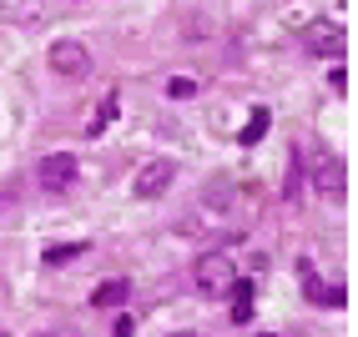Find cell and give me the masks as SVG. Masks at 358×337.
<instances>
[{
    "label": "cell",
    "instance_id": "9c48e42d",
    "mask_svg": "<svg viewBox=\"0 0 358 337\" xmlns=\"http://www.w3.org/2000/svg\"><path fill=\"white\" fill-rule=\"evenodd\" d=\"M262 131H268V111H252V121L243 126V147H257Z\"/></svg>",
    "mask_w": 358,
    "mask_h": 337
},
{
    "label": "cell",
    "instance_id": "ba28073f",
    "mask_svg": "<svg viewBox=\"0 0 358 337\" xmlns=\"http://www.w3.org/2000/svg\"><path fill=\"white\" fill-rule=\"evenodd\" d=\"M86 252V242H61V247H51L45 252V267H61V262H76Z\"/></svg>",
    "mask_w": 358,
    "mask_h": 337
},
{
    "label": "cell",
    "instance_id": "277c9868",
    "mask_svg": "<svg viewBox=\"0 0 358 337\" xmlns=\"http://www.w3.org/2000/svg\"><path fill=\"white\" fill-rule=\"evenodd\" d=\"M172 177H177L172 161H147V166L136 172V181H131V197H136V202H157L162 191L172 186Z\"/></svg>",
    "mask_w": 358,
    "mask_h": 337
},
{
    "label": "cell",
    "instance_id": "3957f363",
    "mask_svg": "<svg viewBox=\"0 0 358 337\" xmlns=\"http://www.w3.org/2000/svg\"><path fill=\"white\" fill-rule=\"evenodd\" d=\"M51 70L66 81H81V76H91V51L81 40H56L51 45Z\"/></svg>",
    "mask_w": 358,
    "mask_h": 337
},
{
    "label": "cell",
    "instance_id": "6da1fadb",
    "mask_svg": "<svg viewBox=\"0 0 358 337\" xmlns=\"http://www.w3.org/2000/svg\"><path fill=\"white\" fill-rule=\"evenodd\" d=\"M232 282H237V267H232L222 252H207V257H197V262H192V287H197V292L217 297V292H227Z\"/></svg>",
    "mask_w": 358,
    "mask_h": 337
},
{
    "label": "cell",
    "instance_id": "4fadbf2b",
    "mask_svg": "<svg viewBox=\"0 0 358 337\" xmlns=\"http://www.w3.org/2000/svg\"><path fill=\"white\" fill-rule=\"evenodd\" d=\"M177 337H202V332H177Z\"/></svg>",
    "mask_w": 358,
    "mask_h": 337
},
{
    "label": "cell",
    "instance_id": "7a4b0ae2",
    "mask_svg": "<svg viewBox=\"0 0 358 337\" xmlns=\"http://www.w3.org/2000/svg\"><path fill=\"white\" fill-rule=\"evenodd\" d=\"M76 156L71 151H51V156H41V166H36V186L41 191H51V197H61L66 186H76Z\"/></svg>",
    "mask_w": 358,
    "mask_h": 337
},
{
    "label": "cell",
    "instance_id": "52a82bcc",
    "mask_svg": "<svg viewBox=\"0 0 358 337\" xmlns=\"http://www.w3.org/2000/svg\"><path fill=\"white\" fill-rule=\"evenodd\" d=\"M111 116H116V91H111V96H101V106H96V116H91V126H86V136H101Z\"/></svg>",
    "mask_w": 358,
    "mask_h": 337
},
{
    "label": "cell",
    "instance_id": "5b68a950",
    "mask_svg": "<svg viewBox=\"0 0 358 337\" xmlns=\"http://www.w3.org/2000/svg\"><path fill=\"white\" fill-rule=\"evenodd\" d=\"M131 297V282L127 277H111V282H101L96 292H91V307H122Z\"/></svg>",
    "mask_w": 358,
    "mask_h": 337
},
{
    "label": "cell",
    "instance_id": "8992f818",
    "mask_svg": "<svg viewBox=\"0 0 358 337\" xmlns=\"http://www.w3.org/2000/svg\"><path fill=\"white\" fill-rule=\"evenodd\" d=\"M232 322H252V282H232Z\"/></svg>",
    "mask_w": 358,
    "mask_h": 337
},
{
    "label": "cell",
    "instance_id": "8fae6325",
    "mask_svg": "<svg viewBox=\"0 0 358 337\" xmlns=\"http://www.w3.org/2000/svg\"><path fill=\"white\" fill-rule=\"evenodd\" d=\"M197 86H202V81H192V76H177V81L166 86V91H172L177 101H187V96H197Z\"/></svg>",
    "mask_w": 358,
    "mask_h": 337
},
{
    "label": "cell",
    "instance_id": "7c38bea8",
    "mask_svg": "<svg viewBox=\"0 0 358 337\" xmlns=\"http://www.w3.org/2000/svg\"><path fill=\"white\" fill-rule=\"evenodd\" d=\"M131 327H136L131 317H116V327H111V337H131Z\"/></svg>",
    "mask_w": 358,
    "mask_h": 337
},
{
    "label": "cell",
    "instance_id": "30bf717a",
    "mask_svg": "<svg viewBox=\"0 0 358 337\" xmlns=\"http://www.w3.org/2000/svg\"><path fill=\"white\" fill-rule=\"evenodd\" d=\"M308 45H313V51H318V45H323V51H343V36H338V31H313V36H308Z\"/></svg>",
    "mask_w": 358,
    "mask_h": 337
}]
</instances>
